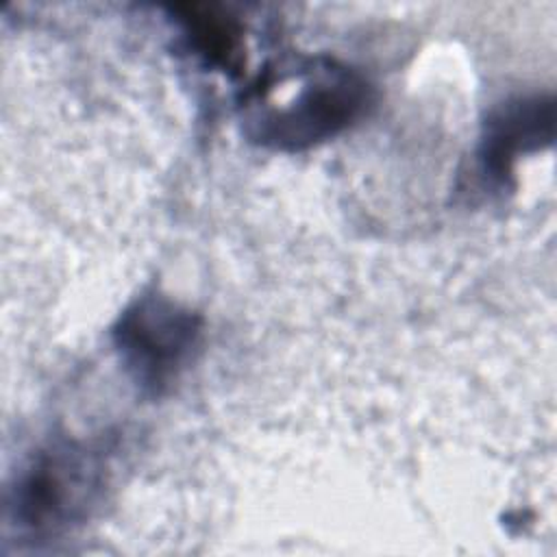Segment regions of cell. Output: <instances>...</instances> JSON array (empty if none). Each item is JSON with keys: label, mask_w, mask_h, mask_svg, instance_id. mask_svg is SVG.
<instances>
[{"label": "cell", "mask_w": 557, "mask_h": 557, "mask_svg": "<svg viewBox=\"0 0 557 557\" xmlns=\"http://www.w3.org/2000/svg\"><path fill=\"white\" fill-rule=\"evenodd\" d=\"M294 91L283 100L248 98V135L276 150H302L350 126L370 102L366 78L333 59L294 67Z\"/></svg>", "instance_id": "obj_1"}, {"label": "cell", "mask_w": 557, "mask_h": 557, "mask_svg": "<svg viewBox=\"0 0 557 557\" xmlns=\"http://www.w3.org/2000/svg\"><path fill=\"white\" fill-rule=\"evenodd\" d=\"M100 487V459L74 442H59L26 463L11 490L9 507L20 529L54 535L87 516Z\"/></svg>", "instance_id": "obj_2"}, {"label": "cell", "mask_w": 557, "mask_h": 557, "mask_svg": "<svg viewBox=\"0 0 557 557\" xmlns=\"http://www.w3.org/2000/svg\"><path fill=\"white\" fill-rule=\"evenodd\" d=\"M200 318L161 294L139 296L113 326V342L133 381L163 394L191 363L200 346Z\"/></svg>", "instance_id": "obj_3"}, {"label": "cell", "mask_w": 557, "mask_h": 557, "mask_svg": "<svg viewBox=\"0 0 557 557\" xmlns=\"http://www.w3.org/2000/svg\"><path fill=\"white\" fill-rule=\"evenodd\" d=\"M555 135V102L550 96H520L503 102L485 122L479 159L483 172L505 183L516 159L540 150Z\"/></svg>", "instance_id": "obj_4"}]
</instances>
